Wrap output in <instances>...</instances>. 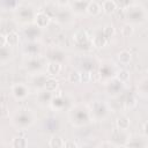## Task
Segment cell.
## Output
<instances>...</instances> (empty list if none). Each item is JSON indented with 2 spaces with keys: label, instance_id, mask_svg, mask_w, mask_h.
<instances>
[{
  "label": "cell",
  "instance_id": "cell-1",
  "mask_svg": "<svg viewBox=\"0 0 148 148\" xmlns=\"http://www.w3.org/2000/svg\"><path fill=\"white\" fill-rule=\"evenodd\" d=\"M35 120L36 117L34 112L29 109H23L18 110V112L14 114V117L12 118V124L18 130H27L34 125Z\"/></svg>",
  "mask_w": 148,
  "mask_h": 148
},
{
  "label": "cell",
  "instance_id": "cell-2",
  "mask_svg": "<svg viewBox=\"0 0 148 148\" xmlns=\"http://www.w3.org/2000/svg\"><path fill=\"white\" fill-rule=\"evenodd\" d=\"M124 13L128 22L134 24H142L146 22L147 13L143 6L141 5H128L124 8Z\"/></svg>",
  "mask_w": 148,
  "mask_h": 148
},
{
  "label": "cell",
  "instance_id": "cell-3",
  "mask_svg": "<svg viewBox=\"0 0 148 148\" xmlns=\"http://www.w3.org/2000/svg\"><path fill=\"white\" fill-rule=\"evenodd\" d=\"M69 118H71L73 125L76 127L84 126L91 120L90 111L84 106H76L75 109H73L69 114Z\"/></svg>",
  "mask_w": 148,
  "mask_h": 148
},
{
  "label": "cell",
  "instance_id": "cell-4",
  "mask_svg": "<svg viewBox=\"0 0 148 148\" xmlns=\"http://www.w3.org/2000/svg\"><path fill=\"white\" fill-rule=\"evenodd\" d=\"M36 10L32 6L30 5H21L16 7V12H15V17L16 20L24 25L31 24L34 22V17H35Z\"/></svg>",
  "mask_w": 148,
  "mask_h": 148
},
{
  "label": "cell",
  "instance_id": "cell-5",
  "mask_svg": "<svg viewBox=\"0 0 148 148\" xmlns=\"http://www.w3.org/2000/svg\"><path fill=\"white\" fill-rule=\"evenodd\" d=\"M90 116H91V120H96V121H101L103 119H105L109 114V106L99 101H96L91 104L90 106Z\"/></svg>",
  "mask_w": 148,
  "mask_h": 148
},
{
  "label": "cell",
  "instance_id": "cell-6",
  "mask_svg": "<svg viewBox=\"0 0 148 148\" xmlns=\"http://www.w3.org/2000/svg\"><path fill=\"white\" fill-rule=\"evenodd\" d=\"M72 38H73L74 44H75L77 47L83 49V47H86V46H92V45H91V38H90L89 34L87 32V30H84V29H79V30H76V31L73 34Z\"/></svg>",
  "mask_w": 148,
  "mask_h": 148
},
{
  "label": "cell",
  "instance_id": "cell-7",
  "mask_svg": "<svg viewBox=\"0 0 148 148\" xmlns=\"http://www.w3.org/2000/svg\"><path fill=\"white\" fill-rule=\"evenodd\" d=\"M10 92L15 99H25L30 94V88L24 83H15L10 87Z\"/></svg>",
  "mask_w": 148,
  "mask_h": 148
},
{
  "label": "cell",
  "instance_id": "cell-8",
  "mask_svg": "<svg viewBox=\"0 0 148 148\" xmlns=\"http://www.w3.org/2000/svg\"><path fill=\"white\" fill-rule=\"evenodd\" d=\"M51 20H52V17L50 16V14H47L44 10H37L36 14H35V17H34V22L32 23L35 25H37L38 28L44 29V28H46V27L50 25Z\"/></svg>",
  "mask_w": 148,
  "mask_h": 148
},
{
  "label": "cell",
  "instance_id": "cell-9",
  "mask_svg": "<svg viewBox=\"0 0 148 148\" xmlns=\"http://www.w3.org/2000/svg\"><path fill=\"white\" fill-rule=\"evenodd\" d=\"M54 96V92H50L45 89H39L37 91V96H36V101L39 105L42 106H46V105H50L52 98Z\"/></svg>",
  "mask_w": 148,
  "mask_h": 148
},
{
  "label": "cell",
  "instance_id": "cell-10",
  "mask_svg": "<svg viewBox=\"0 0 148 148\" xmlns=\"http://www.w3.org/2000/svg\"><path fill=\"white\" fill-rule=\"evenodd\" d=\"M40 34H42V29L35 25L34 23L28 24L24 28V35L27 39H29V42H36V39L40 36Z\"/></svg>",
  "mask_w": 148,
  "mask_h": 148
},
{
  "label": "cell",
  "instance_id": "cell-11",
  "mask_svg": "<svg viewBox=\"0 0 148 148\" xmlns=\"http://www.w3.org/2000/svg\"><path fill=\"white\" fill-rule=\"evenodd\" d=\"M123 88H124V83L120 82L119 80H117L114 76H113L112 79H110L109 82L106 83L108 92H109L110 95H113V96L118 95V94L123 90Z\"/></svg>",
  "mask_w": 148,
  "mask_h": 148
},
{
  "label": "cell",
  "instance_id": "cell-12",
  "mask_svg": "<svg viewBox=\"0 0 148 148\" xmlns=\"http://www.w3.org/2000/svg\"><path fill=\"white\" fill-rule=\"evenodd\" d=\"M45 71H46L47 76H57L61 72V62L56 61V60H50L46 64Z\"/></svg>",
  "mask_w": 148,
  "mask_h": 148
},
{
  "label": "cell",
  "instance_id": "cell-13",
  "mask_svg": "<svg viewBox=\"0 0 148 148\" xmlns=\"http://www.w3.org/2000/svg\"><path fill=\"white\" fill-rule=\"evenodd\" d=\"M109 43H110V40H108V39L103 36V34H102L101 31L97 32L94 37H91V45H92L94 47H96V49H103V47H105Z\"/></svg>",
  "mask_w": 148,
  "mask_h": 148
},
{
  "label": "cell",
  "instance_id": "cell-14",
  "mask_svg": "<svg viewBox=\"0 0 148 148\" xmlns=\"http://www.w3.org/2000/svg\"><path fill=\"white\" fill-rule=\"evenodd\" d=\"M72 14H73V12L69 9H61V10L56 12L54 17H56L57 22H59V23H68L72 20Z\"/></svg>",
  "mask_w": 148,
  "mask_h": 148
},
{
  "label": "cell",
  "instance_id": "cell-15",
  "mask_svg": "<svg viewBox=\"0 0 148 148\" xmlns=\"http://www.w3.org/2000/svg\"><path fill=\"white\" fill-rule=\"evenodd\" d=\"M42 67V61L37 58V57H30L27 61H25V68L31 72V73H37L38 69H40Z\"/></svg>",
  "mask_w": 148,
  "mask_h": 148
},
{
  "label": "cell",
  "instance_id": "cell-16",
  "mask_svg": "<svg viewBox=\"0 0 148 148\" xmlns=\"http://www.w3.org/2000/svg\"><path fill=\"white\" fill-rule=\"evenodd\" d=\"M131 126V120L125 114H121L119 117H117L116 119V127L118 128V131H121V132H125L130 128Z\"/></svg>",
  "mask_w": 148,
  "mask_h": 148
},
{
  "label": "cell",
  "instance_id": "cell-17",
  "mask_svg": "<svg viewBox=\"0 0 148 148\" xmlns=\"http://www.w3.org/2000/svg\"><path fill=\"white\" fill-rule=\"evenodd\" d=\"M43 89H45L50 92H56L59 89V81L56 79V76H47Z\"/></svg>",
  "mask_w": 148,
  "mask_h": 148
},
{
  "label": "cell",
  "instance_id": "cell-18",
  "mask_svg": "<svg viewBox=\"0 0 148 148\" xmlns=\"http://www.w3.org/2000/svg\"><path fill=\"white\" fill-rule=\"evenodd\" d=\"M6 42H7V46L9 47H15L20 44V35L18 32H16L15 30H12L6 34Z\"/></svg>",
  "mask_w": 148,
  "mask_h": 148
},
{
  "label": "cell",
  "instance_id": "cell-19",
  "mask_svg": "<svg viewBox=\"0 0 148 148\" xmlns=\"http://www.w3.org/2000/svg\"><path fill=\"white\" fill-rule=\"evenodd\" d=\"M101 8H102V12H103L104 14H106V15H112V14H114L116 10H117V3H116L113 0H104V1L102 2Z\"/></svg>",
  "mask_w": 148,
  "mask_h": 148
},
{
  "label": "cell",
  "instance_id": "cell-20",
  "mask_svg": "<svg viewBox=\"0 0 148 148\" xmlns=\"http://www.w3.org/2000/svg\"><path fill=\"white\" fill-rule=\"evenodd\" d=\"M102 12V8H101V5L96 1H89L87 3V7H86V13L90 16H97L99 15Z\"/></svg>",
  "mask_w": 148,
  "mask_h": 148
},
{
  "label": "cell",
  "instance_id": "cell-21",
  "mask_svg": "<svg viewBox=\"0 0 148 148\" xmlns=\"http://www.w3.org/2000/svg\"><path fill=\"white\" fill-rule=\"evenodd\" d=\"M13 58V51H12V47L9 46H3V47H0V64H7L10 59Z\"/></svg>",
  "mask_w": 148,
  "mask_h": 148
},
{
  "label": "cell",
  "instance_id": "cell-22",
  "mask_svg": "<svg viewBox=\"0 0 148 148\" xmlns=\"http://www.w3.org/2000/svg\"><path fill=\"white\" fill-rule=\"evenodd\" d=\"M39 50L40 49L37 42H29V44L24 46V53L29 57H37V54L39 53Z\"/></svg>",
  "mask_w": 148,
  "mask_h": 148
},
{
  "label": "cell",
  "instance_id": "cell-23",
  "mask_svg": "<svg viewBox=\"0 0 148 148\" xmlns=\"http://www.w3.org/2000/svg\"><path fill=\"white\" fill-rule=\"evenodd\" d=\"M47 75L46 74H42V73H35L31 77V83L34 84V87L38 88V89H43L44 87V83H45V80H46Z\"/></svg>",
  "mask_w": 148,
  "mask_h": 148
},
{
  "label": "cell",
  "instance_id": "cell-24",
  "mask_svg": "<svg viewBox=\"0 0 148 148\" xmlns=\"http://www.w3.org/2000/svg\"><path fill=\"white\" fill-rule=\"evenodd\" d=\"M117 59H118V61H119L121 65L126 66V65H128V64L132 61V53H131L128 50H121V51L118 52Z\"/></svg>",
  "mask_w": 148,
  "mask_h": 148
},
{
  "label": "cell",
  "instance_id": "cell-25",
  "mask_svg": "<svg viewBox=\"0 0 148 148\" xmlns=\"http://www.w3.org/2000/svg\"><path fill=\"white\" fill-rule=\"evenodd\" d=\"M65 102H66V101L64 99L62 95H56V94H54V96H53V98H52L50 105L52 106L53 110H61V109L65 108Z\"/></svg>",
  "mask_w": 148,
  "mask_h": 148
},
{
  "label": "cell",
  "instance_id": "cell-26",
  "mask_svg": "<svg viewBox=\"0 0 148 148\" xmlns=\"http://www.w3.org/2000/svg\"><path fill=\"white\" fill-rule=\"evenodd\" d=\"M67 81L72 84H79L82 83V76H81V72L76 71V69H72L68 75H67Z\"/></svg>",
  "mask_w": 148,
  "mask_h": 148
},
{
  "label": "cell",
  "instance_id": "cell-27",
  "mask_svg": "<svg viewBox=\"0 0 148 148\" xmlns=\"http://www.w3.org/2000/svg\"><path fill=\"white\" fill-rule=\"evenodd\" d=\"M134 31H135L134 25H133L132 23H130V22L124 23V24L121 25V29H120V34H121V36H123V37H125V38L133 36Z\"/></svg>",
  "mask_w": 148,
  "mask_h": 148
},
{
  "label": "cell",
  "instance_id": "cell-28",
  "mask_svg": "<svg viewBox=\"0 0 148 148\" xmlns=\"http://www.w3.org/2000/svg\"><path fill=\"white\" fill-rule=\"evenodd\" d=\"M65 145V139L59 135H52L49 140V146L51 148H62Z\"/></svg>",
  "mask_w": 148,
  "mask_h": 148
},
{
  "label": "cell",
  "instance_id": "cell-29",
  "mask_svg": "<svg viewBox=\"0 0 148 148\" xmlns=\"http://www.w3.org/2000/svg\"><path fill=\"white\" fill-rule=\"evenodd\" d=\"M101 32L103 34V36H104L108 40H111V38L116 35V28L113 27V24H105V25L102 28Z\"/></svg>",
  "mask_w": 148,
  "mask_h": 148
},
{
  "label": "cell",
  "instance_id": "cell-30",
  "mask_svg": "<svg viewBox=\"0 0 148 148\" xmlns=\"http://www.w3.org/2000/svg\"><path fill=\"white\" fill-rule=\"evenodd\" d=\"M10 146L13 148H25L28 146V140L24 136H15L13 138Z\"/></svg>",
  "mask_w": 148,
  "mask_h": 148
},
{
  "label": "cell",
  "instance_id": "cell-31",
  "mask_svg": "<svg viewBox=\"0 0 148 148\" xmlns=\"http://www.w3.org/2000/svg\"><path fill=\"white\" fill-rule=\"evenodd\" d=\"M114 77L125 84L126 82H128V81H130V79H131V73H130L127 69L123 68V69H120V71H118V72H117V74L114 75Z\"/></svg>",
  "mask_w": 148,
  "mask_h": 148
},
{
  "label": "cell",
  "instance_id": "cell-32",
  "mask_svg": "<svg viewBox=\"0 0 148 148\" xmlns=\"http://www.w3.org/2000/svg\"><path fill=\"white\" fill-rule=\"evenodd\" d=\"M136 104H138L136 97L133 96V95H130V96L125 99V102H124V105H125L127 109H133L134 106H136Z\"/></svg>",
  "mask_w": 148,
  "mask_h": 148
},
{
  "label": "cell",
  "instance_id": "cell-33",
  "mask_svg": "<svg viewBox=\"0 0 148 148\" xmlns=\"http://www.w3.org/2000/svg\"><path fill=\"white\" fill-rule=\"evenodd\" d=\"M9 117V109L3 105V104H0V119H6Z\"/></svg>",
  "mask_w": 148,
  "mask_h": 148
},
{
  "label": "cell",
  "instance_id": "cell-34",
  "mask_svg": "<svg viewBox=\"0 0 148 148\" xmlns=\"http://www.w3.org/2000/svg\"><path fill=\"white\" fill-rule=\"evenodd\" d=\"M125 147H147L146 142H141V141H128L127 143H124Z\"/></svg>",
  "mask_w": 148,
  "mask_h": 148
},
{
  "label": "cell",
  "instance_id": "cell-35",
  "mask_svg": "<svg viewBox=\"0 0 148 148\" xmlns=\"http://www.w3.org/2000/svg\"><path fill=\"white\" fill-rule=\"evenodd\" d=\"M139 90L142 92V94H146L147 92V80L143 79L140 83H139Z\"/></svg>",
  "mask_w": 148,
  "mask_h": 148
},
{
  "label": "cell",
  "instance_id": "cell-36",
  "mask_svg": "<svg viewBox=\"0 0 148 148\" xmlns=\"http://www.w3.org/2000/svg\"><path fill=\"white\" fill-rule=\"evenodd\" d=\"M64 147H66V148H77L79 147V143L75 142V141H73V140H68V141L65 140Z\"/></svg>",
  "mask_w": 148,
  "mask_h": 148
},
{
  "label": "cell",
  "instance_id": "cell-37",
  "mask_svg": "<svg viewBox=\"0 0 148 148\" xmlns=\"http://www.w3.org/2000/svg\"><path fill=\"white\" fill-rule=\"evenodd\" d=\"M99 146H101V147H118V145L114 143V142H112V141H105V142H102Z\"/></svg>",
  "mask_w": 148,
  "mask_h": 148
},
{
  "label": "cell",
  "instance_id": "cell-38",
  "mask_svg": "<svg viewBox=\"0 0 148 148\" xmlns=\"http://www.w3.org/2000/svg\"><path fill=\"white\" fill-rule=\"evenodd\" d=\"M56 1H57L58 6H60V7H66L71 2V0H56Z\"/></svg>",
  "mask_w": 148,
  "mask_h": 148
},
{
  "label": "cell",
  "instance_id": "cell-39",
  "mask_svg": "<svg viewBox=\"0 0 148 148\" xmlns=\"http://www.w3.org/2000/svg\"><path fill=\"white\" fill-rule=\"evenodd\" d=\"M7 45V42H6V35L1 34L0 32V47H3Z\"/></svg>",
  "mask_w": 148,
  "mask_h": 148
},
{
  "label": "cell",
  "instance_id": "cell-40",
  "mask_svg": "<svg viewBox=\"0 0 148 148\" xmlns=\"http://www.w3.org/2000/svg\"><path fill=\"white\" fill-rule=\"evenodd\" d=\"M147 125H148V123H147V121H143V124H142V134H143V138H147V136H148Z\"/></svg>",
  "mask_w": 148,
  "mask_h": 148
},
{
  "label": "cell",
  "instance_id": "cell-41",
  "mask_svg": "<svg viewBox=\"0 0 148 148\" xmlns=\"http://www.w3.org/2000/svg\"><path fill=\"white\" fill-rule=\"evenodd\" d=\"M73 1H76V2H83V1H87V0H73Z\"/></svg>",
  "mask_w": 148,
  "mask_h": 148
},
{
  "label": "cell",
  "instance_id": "cell-42",
  "mask_svg": "<svg viewBox=\"0 0 148 148\" xmlns=\"http://www.w3.org/2000/svg\"><path fill=\"white\" fill-rule=\"evenodd\" d=\"M0 145H1V143H0Z\"/></svg>",
  "mask_w": 148,
  "mask_h": 148
}]
</instances>
